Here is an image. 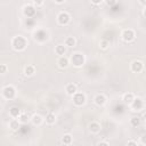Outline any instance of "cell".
Returning <instances> with one entry per match:
<instances>
[{"instance_id":"obj_9","label":"cell","mask_w":146,"mask_h":146,"mask_svg":"<svg viewBox=\"0 0 146 146\" xmlns=\"http://www.w3.org/2000/svg\"><path fill=\"white\" fill-rule=\"evenodd\" d=\"M143 68H144V63L141 60H133L130 64V70L133 73H139L143 71Z\"/></svg>"},{"instance_id":"obj_3","label":"cell","mask_w":146,"mask_h":146,"mask_svg":"<svg viewBox=\"0 0 146 146\" xmlns=\"http://www.w3.org/2000/svg\"><path fill=\"white\" fill-rule=\"evenodd\" d=\"M72 99H73V104L75 106H83L86 104V100H87V97L83 92L81 91H76L74 95H72Z\"/></svg>"},{"instance_id":"obj_15","label":"cell","mask_w":146,"mask_h":146,"mask_svg":"<svg viewBox=\"0 0 146 146\" xmlns=\"http://www.w3.org/2000/svg\"><path fill=\"white\" fill-rule=\"evenodd\" d=\"M17 120L19 121V123H21V124H26V123H29V122H30L31 117H30V116H29L26 113H24V112H21V114L18 115Z\"/></svg>"},{"instance_id":"obj_32","label":"cell","mask_w":146,"mask_h":146,"mask_svg":"<svg viewBox=\"0 0 146 146\" xmlns=\"http://www.w3.org/2000/svg\"><path fill=\"white\" fill-rule=\"evenodd\" d=\"M103 1H104V0H91V2H92L94 5H100Z\"/></svg>"},{"instance_id":"obj_29","label":"cell","mask_w":146,"mask_h":146,"mask_svg":"<svg viewBox=\"0 0 146 146\" xmlns=\"http://www.w3.org/2000/svg\"><path fill=\"white\" fill-rule=\"evenodd\" d=\"M105 1V3L107 5V6H110V7H112V6H114L115 3H116V0H104Z\"/></svg>"},{"instance_id":"obj_19","label":"cell","mask_w":146,"mask_h":146,"mask_svg":"<svg viewBox=\"0 0 146 146\" xmlns=\"http://www.w3.org/2000/svg\"><path fill=\"white\" fill-rule=\"evenodd\" d=\"M133 98H135V95H133L132 92H127V94H124V95L122 96V100H123V103H125V104H130V103L133 100Z\"/></svg>"},{"instance_id":"obj_14","label":"cell","mask_w":146,"mask_h":146,"mask_svg":"<svg viewBox=\"0 0 146 146\" xmlns=\"http://www.w3.org/2000/svg\"><path fill=\"white\" fill-rule=\"evenodd\" d=\"M65 91H66V94L68 96H72L78 91V87L74 83H67L66 87H65Z\"/></svg>"},{"instance_id":"obj_27","label":"cell","mask_w":146,"mask_h":146,"mask_svg":"<svg viewBox=\"0 0 146 146\" xmlns=\"http://www.w3.org/2000/svg\"><path fill=\"white\" fill-rule=\"evenodd\" d=\"M44 1H46V0H33V6H34L35 8L42 7V6L44 5Z\"/></svg>"},{"instance_id":"obj_5","label":"cell","mask_w":146,"mask_h":146,"mask_svg":"<svg viewBox=\"0 0 146 146\" xmlns=\"http://www.w3.org/2000/svg\"><path fill=\"white\" fill-rule=\"evenodd\" d=\"M129 105H130L131 110L135 111V112H140V111L144 110V100L141 98H139V97H137V98L135 97L133 100Z\"/></svg>"},{"instance_id":"obj_31","label":"cell","mask_w":146,"mask_h":146,"mask_svg":"<svg viewBox=\"0 0 146 146\" xmlns=\"http://www.w3.org/2000/svg\"><path fill=\"white\" fill-rule=\"evenodd\" d=\"M127 145L128 146H137V141H135V140H128L127 141Z\"/></svg>"},{"instance_id":"obj_20","label":"cell","mask_w":146,"mask_h":146,"mask_svg":"<svg viewBox=\"0 0 146 146\" xmlns=\"http://www.w3.org/2000/svg\"><path fill=\"white\" fill-rule=\"evenodd\" d=\"M19 114H21V110H19L18 107H16V106H13V107L9 110V115H10L13 119H17Z\"/></svg>"},{"instance_id":"obj_28","label":"cell","mask_w":146,"mask_h":146,"mask_svg":"<svg viewBox=\"0 0 146 146\" xmlns=\"http://www.w3.org/2000/svg\"><path fill=\"white\" fill-rule=\"evenodd\" d=\"M7 70H8L7 65H5V64H0V74H5V73L7 72Z\"/></svg>"},{"instance_id":"obj_34","label":"cell","mask_w":146,"mask_h":146,"mask_svg":"<svg viewBox=\"0 0 146 146\" xmlns=\"http://www.w3.org/2000/svg\"><path fill=\"white\" fill-rule=\"evenodd\" d=\"M54 1H55L56 3H58V5H60V3H63L65 0H54Z\"/></svg>"},{"instance_id":"obj_21","label":"cell","mask_w":146,"mask_h":146,"mask_svg":"<svg viewBox=\"0 0 146 146\" xmlns=\"http://www.w3.org/2000/svg\"><path fill=\"white\" fill-rule=\"evenodd\" d=\"M35 73V67L33 65H27L25 68H24V74L26 76H32L33 74Z\"/></svg>"},{"instance_id":"obj_2","label":"cell","mask_w":146,"mask_h":146,"mask_svg":"<svg viewBox=\"0 0 146 146\" xmlns=\"http://www.w3.org/2000/svg\"><path fill=\"white\" fill-rule=\"evenodd\" d=\"M68 59H70V63L73 66H75V67L83 66L84 65V62H86V58H84V56L81 52H74V54H72V56Z\"/></svg>"},{"instance_id":"obj_22","label":"cell","mask_w":146,"mask_h":146,"mask_svg":"<svg viewBox=\"0 0 146 146\" xmlns=\"http://www.w3.org/2000/svg\"><path fill=\"white\" fill-rule=\"evenodd\" d=\"M55 122H56V115H55L54 113H48V114L46 115V123L49 124V125H51V124H54Z\"/></svg>"},{"instance_id":"obj_17","label":"cell","mask_w":146,"mask_h":146,"mask_svg":"<svg viewBox=\"0 0 146 146\" xmlns=\"http://www.w3.org/2000/svg\"><path fill=\"white\" fill-rule=\"evenodd\" d=\"M66 46L65 44H57L56 47H55V52L57 54V55H59V56H64L65 54H66Z\"/></svg>"},{"instance_id":"obj_23","label":"cell","mask_w":146,"mask_h":146,"mask_svg":"<svg viewBox=\"0 0 146 146\" xmlns=\"http://www.w3.org/2000/svg\"><path fill=\"white\" fill-rule=\"evenodd\" d=\"M72 141H73V137L70 133H65L62 137V144H64V145H71Z\"/></svg>"},{"instance_id":"obj_12","label":"cell","mask_w":146,"mask_h":146,"mask_svg":"<svg viewBox=\"0 0 146 146\" xmlns=\"http://www.w3.org/2000/svg\"><path fill=\"white\" fill-rule=\"evenodd\" d=\"M57 65L59 68H66L70 65V59L64 55V56H59V58L57 59Z\"/></svg>"},{"instance_id":"obj_30","label":"cell","mask_w":146,"mask_h":146,"mask_svg":"<svg viewBox=\"0 0 146 146\" xmlns=\"http://www.w3.org/2000/svg\"><path fill=\"white\" fill-rule=\"evenodd\" d=\"M97 145H98V146H108L110 143H108V141H105V140H100V141L97 143Z\"/></svg>"},{"instance_id":"obj_8","label":"cell","mask_w":146,"mask_h":146,"mask_svg":"<svg viewBox=\"0 0 146 146\" xmlns=\"http://www.w3.org/2000/svg\"><path fill=\"white\" fill-rule=\"evenodd\" d=\"M121 36H122L123 41H125V42H131V41L135 40L136 34H135V31H133L132 29H125V30L122 31Z\"/></svg>"},{"instance_id":"obj_25","label":"cell","mask_w":146,"mask_h":146,"mask_svg":"<svg viewBox=\"0 0 146 146\" xmlns=\"http://www.w3.org/2000/svg\"><path fill=\"white\" fill-rule=\"evenodd\" d=\"M139 124H140V117H138V116H132V117L130 119V125H131V127L137 128Z\"/></svg>"},{"instance_id":"obj_7","label":"cell","mask_w":146,"mask_h":146,"mask_svg":"<svg viewBox=\"0 0 146 146\" xmlns=\"http://www.w3.org/2000/svg\"><path fill=\"white\" fill-rule=\"evenodd\" d=\"M57 22L59 25H67L71 22V16L66 11H60L57 15Z\"/></svg>"},{"instance_id":"obj_4","label":"cell","mask_w":146,"mask_h":146,"mask_svg":"<svg viewBox=\"0 0 146 146\" xmlns=\"http://www.w3.org/2000/svg\"><path fill=\"white\" fill-rule=\"evenodd\" d=\"M2 96H3V98L9 99V100L13 99V98H15V96H16V89H15V87L11 86V84L6 86L2 89Z\"/></svg>"},{"instance_id":"obj_18","label":"cell","mask_w":146,"mask_h":146,"mask_svg":"<svg viewBox=\"0 0 146 146\" xmlns=\"http://www.w3.org/2000/svg\"><path fill=\"white\" fill-rule=\"evenodd\" d=\"M64 44H65L66 47H68V48L75 47V44H76V39H75L74 36H67V38L65 39Z\"/></svg>"},{"instance_id":"obj_1","label":"cell","mask_w":146,"mask_h":146,"mask_svg":"<svg viewBox=\"0 0 146 146\" xmlns=\"http://www.w3.org/2000/svg\"><path fill=\"white\" fill-rule=\"evenodd\" d=\"M11 47L16 51H23L27 47V40L23 35H16L11 40Z\"/></svg>"},{"instance_id":"obj_33","label":"cell","mask_w":146,"mask_h":146,"mask_svg":"<svg viewBox=\"0 0 146 146\" xmlns=\"http://www.w3.org/2000/svg\"><path fill=\"white\" fill-rule=\"evenodd\" d=\"M139 3H140L143 7H145V6H146V0H139Z\"/></svg>"},{"instance_id":"obj_16","label":"cell","mask_w":146,"mask_h":146,"mask_svg":"<svg viewBox=\"0 0 146 146\" xmlns=\"http://www.w3.org/2000/svg\"><path fill=\"white\" fill-rule=\"evenodd\" d=\"M34 125H40L42 122H43V119H42V116L40 115V114H33L32 116H31V120H30Z\"/></svg>"},{"instance_id":"obj_10","label":"cell","mask_w":146,"mask_h":146,"mask_svg":"<svg viewBox=\"0 0 146 146\" xmlns=\"http://www.w3.org/2000/svg\"><path fill=\"white\" fill-rule=\"evenodd\" d=\"M23 13L27 18H32L35 15V7L32 5H25L23 8Z\"/></svg>"},{"instance_id":"obj_6","label":"cell","mask_w":146,"mask_h":146,"mask_svg":"<svg viewBox=\"0 0 146 146\" xmlns=\"http://www.w3.org/2000/svg\"><path fill=\"white\" fill-rule=\"evenodd\" d=\"M33 38L35 41H39V42H44L47 39H48V32L43 29H39L34 32L33 34Z\"/></svg>"},{"instance_id":"obj_13","label":"cell","mask_w":146,"mask_h":146,"mask_svg":"<svg viewBox=\"0 0 146 146\" xmlns=\"http://www.w3.org/2000/svg\"><path fill=\"white\" fill-rule=\"evenodd\" d=\"M100 124L98 123V122H96V121H94V122H91L89 125H88V129H89V131L91 132V133H98L99 131H100Z\"/></svg>"},{"instance_id":"obj_26","label":"cell","mask_w":146,"mask_h":146,"mask_svg":"<svg viewBox=\"0 0 146 146\" xmlns=\"http://www.w3.org/2000/svg\"><path fill=\"white\" fill-rule=\"evenodd\" d=\"M108 46H110V42L107 41V40H105V39H103V40H100V42H99V47L102 48V49H107L108 48Z\"/></svg>"},{"instance_id":"obj_11","label":"cell","mask_w":146,"mask_h":146,"mask_svg":"<svg viewBox=\"0 0 146 146\" xmlns=\"http://www.w3.org/2000/svg\"><path fill=\"white\" fill-rule=\"evenodd\" d=\"M94 102H95V104L97 106H104L106 104V102H107V98H106V96L104 94H98V95L95 96Z\"/></svg>"},{"instance_id":"obj_24","label":"cell","mask_w":146,"mask_h":146,"mask_svg":"<svg viewBox=\"0 0 146 146\" xmlns=\"http://www.w3.org/2000/svg\"><path fill=\"white\" fill-rule=\"evenodd\" d=\"M19 125H21V123H19V121L17 120V119H13L10 122H9V127H10V129L11 130H18V128H19Z\"/></svg>"}]
</instances>
